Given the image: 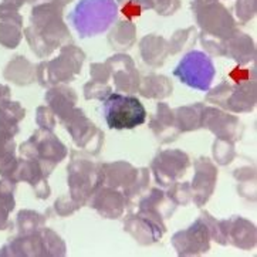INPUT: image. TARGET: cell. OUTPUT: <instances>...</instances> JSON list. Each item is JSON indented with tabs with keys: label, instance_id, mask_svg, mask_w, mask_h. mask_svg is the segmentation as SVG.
Segmentation results:
<instances>
[{
	"label": "cell",
	"instance_id": "cell-37",
	"mask_svg": "<svg viewBox=\"0 0 257 257\" xmlns=\"http://www.w3.org/2000/svg\"><path fill=\"white\" fill-rule=\"evenodd\" d=\"M166 195L176 206H188L192 203V189L189 182H174L166 188Z\"/></svg>",
	"mask_w": 257,
	"mask_h": 257
},
{
	"label": "cell",
	"instance_id": "cell-10",
	"mask_svg": "<svg viewBox=\"0 0 257 257\" xmlns=\"http://www.w3.org/2000/svg\"><path fill=\"white\" fill-rule=\"evenodd\" d=\"M192 12L202 33H206L224 42L239 32L234 17L229 12V9L220 2L192 6Z\"/></svg>",
	"mask_w": 257,
	"mask_h": 257
},
{
	"label": "cell",
	"instance_id": "cell-13",
	"mask_svg": "<svg viewBox=\"0 0 257 257\" xmlns=\"http://www.w3.org/2000/svg\"><path fill=\"white\" fill-rule=\"evenodd\" d=\"M124 230L140 246H152L162 239L166 232L164 219L158 216L137 212L130 213L124 219Z\"/></svg>",
	"mask_w": 257,
	"mask_h": 257
},
{
	"label": "cell",
	"instance_id": "cell-22",
	"mask_svg": "<svg viewBox=\"0 0 257 257\" xmlns=\"http://www.w3.org/2000/svg\"><path fill=\"white\" fill-rule=\"evenodd\" d=\"M150 130L159 144H172L181 137L175 124L174 109L166 102L157 104V111L150 119Z\"/></svg>",
	"mask_w": 257,
	"mask_h": 257
},
{
	"label": "cell",
	"instance_id": "cell-24",
	"mask_svg": "<svg viewBox=\"0 0 257 257\" xmlns=\"http://www.w3.org/2000/svg\"><path fill=\"white\" fill-rule=\"evenodd\" d=\"M176 205L161 188H152L147 191L138 200V212L150 213L161 219H171L176 210Z\"/></svg>",
	"mask_w": 257,
	"mask_h": 257
},
{
	"label": "cell",
	"instance_id": "cell-46",
	"mask_svg": "<svg viewBox=\"0 0 257 257\" xmlns=\"http://www.w3.org/2000/svg\"><path fill=\"white\" fill-rule=\"evenodd\" d=\"M90 75L92 81L107 84L111 80V70L107 63H92L90 64Z\"/></svg>",
	"mask_w": 257,
	"mask_h": 257
},
{
	"label": "cell",
	"instance_id": "cell-15",
	"mask_svg": "<svg viewBox=\"0 0 257 257\" xmlns=\"http://www.w3.org/2000/svg\"><path fill=\"white\" fill-rule=\"evenodd\" d=\"M202 128L210 131L219 140L234 142V144L240 141L244 131V126L239 119V116L217 107H205Z\"/></svg>",
	"mask_w": 257,
	"mask_h": 257
},
{
	"label": "cell",
	"instance_id": "cell-41",
	"mask_svg": "<svg viewBox=\"0 0 257 257\" xmlns=\"http://www.w3.org/2000/svg\"><path fill=\"white\" fill-rule=\"evenodd\" d=\"M116 3L119 5V10L126 20L140 17L145 10H148L145 0H116Z\"/></svg>",
	"mask_w": 257,
	"mask_h": 257
},
{
	"label": "cell",
	"instance_id": "cell-49",
	"mask_svg": "<svg viewBox=\"0 0 257 257\" xmlns=\"http://www.w3.org/2000/svg\"><path fill=\"white\" fill-rule=\"evenodd\" d=\"M17 150V145L15 140H8L0 137V158H3L8 154H15Z\"/></svg>",
	"mask_w": 257,
	"mask_h": 257
},
{
	"label": "cell",
	"instance_id": "cell-4",
	"mask_svg": "<svg viewBox=\"0 0 257 257\" xmlns=\"http://www.w3.org/2000/svg\"><path fill=\"white\" fill-rule=\"evenodd\" d=\"M67 185L70 196L81 207L85 206L94 191L102 185L98 162L91 161L85 152L71 151L67 165Z\"/></svg>",
	"mask_w": 257,
	"mask_h": 257
},
{
	"label": "cell",
	"instance_id": "cell-47",
	"mask_svg": "<svg viewBox=\"0 0 257 257\" xmlns=\"http://www.w3.org/2000/svg\"><path fill=\"white\" fill-rule=\"evenodd\" d=\"M229 78L233 80L234 84H241L256 80V70L254 68H244L243 66H236L232 71L229 73Z\"/></svg>",
	"mask_w": 257,
	"mask_h": 257
},
{
	"label": "cell",
	"instance_id": "cell-21",
	"mask_svg": "<svg viewBox=\"0 0 257 257\" xmlns=\"http://www.w3.org/2000/svg\"><path fill=\"white\" fill-rule=\"evenodd\" d=\"M224 237L227 244H232L240 250H251L256 247V224L241 216H232L223 219Z\"/></svg>",
	"mask_w": 257,
	"mask_h": 257
},
{
	"label": "cell",
	"instance_id": "cell-30",
	"mask_svg": "<svg viewBox=\"0 0 257 257\" xmlns=\"http://www.w3.org/2000/svg\"><path fill=\"white\" fill-rule=\"evenodd\" d=\"M138 92L141 97L148 100H165L172 95L174 84L166 75L151 73L141 77Z\"/></svg>",
	"mask_w": 257,
	"mask_h": 257
},
{
	"label": "cell",
	"instance_id": "cell-50",
	"mask_svg": "<svg viewBox=\"0 0 257 257\" xmlns=\"http://www.w3.org/2000/svg\"><path fill=\"white\" fill-rule=\"evenodd\" d=\"M27 3V0H2L0 2V10H10V12H19L20 9Z\"/></svg>",
	"mask_w": 257,
	"mask_h": 257
},
{
	"label": "cell",
	"instance_id": "cell-29",
	"mask_svg": "<svg viewBox=\"0 0 257 257\" xmlns=\"http://www.w3.org/2000/svg\"><path fill=\"white\" fill-rule=\"evenodd\" d=\"M3 77L10 83L19 87H26L33 84L36 80V66L25 56H16L8 63L3 70Z\"/></svg>",
	"mask_w": 257,
	"mask_h": 257
},
{
	"label": "cell",
	"instance_id": "cell-11",
	"mask_svg": "<svg viewBox=\"0 0 257 257\" xmlns=\"http://www.w3.org/2000/svg\"><path fill=\"white\" fill-rule=\"evenodd\" d=\"M174 75L191 88L207 91L215 78L216 68L212 58L206 53L192 50L179 61L174 70Z\"/></svg>",
	"mask_w": 257,
	"mask_h": 257
},
{
	"label": "cell",
	"instance_id": "cell-3",
	"mask_svg": "<svg viewBox=\"0 0 257 257\" xmlns=\"http://www.w3.org/2000/svg\"><path fill=\"white\" fill-rule=\"evenodd\" d=\"M85 53L80 47L68 43L60 49L58 57L46 60L36 66V80L44 88L57 84H68L81 74Z\"/></svg>",
	"mask_w": 257,
	"mask_h": 257
},
{
	"label": "cell",
	"instance_id": "cell-28",
	"mask_svg": "<svg viewBox=\"0 0 257 257\" xmlns=\"http://www.w3.org/2000/svg\"><path fill=\"white\" fill-rule=\"evenodd\" d=\"M26 116V109L19 101L9 100L0 105V137L15 140L20 133L19 122Z\"/></svg>",
	"mask_w": 257,
	"mask_h": 257
},
{
	"label": "cell",
	"instance_id": "cell-19",
	"mask_svg": "<svg viewBox=\"0 0 257 257\" xmlns=\"http://www.w3.org/2000/svg\"><path fill=\"white\" fill-rule=\"evenodd\" d=\"M50 175L44 171L40 162L34 159L27 158H19V165H17L16 174H15V182H26L33 188L34 195L37 199L46 200L50 198L51 189L50 185L47 182Z\"/></svg>",
	"mask_w": 257,
	"mask_h": 257
},
{
	"label": "cell",
	"instance_id": "cell-20",
	"mask_svg": "<svg viewBox=\"0 0 257 257\" xmlns=\"http://www.w3.org/2000/svg\"><path fill=\"white\" fill-rule=\"evenodd\" d=\"M102 185L111 186L124 193V196L133 188L135 179L138 178L140 168L125 161L115 162H98Z\"/></svg>",
	"mask_w": 257,
	"mask_h": 257
},
{
	"label": "cell",
	"instance_id": "cell-53",
	"mask_svg": "<svg viewBox=\"0 0 257 257\" xmlns=\"http://www.w3.org/2000/svg\"><path fill=\"white\" fill-rule=\"evenodd\" d=\"M51 2L57 3L58 6H61V8H66L67 5H70V3H71V2H74V0H51Z\"/></svg>",
	"mask_w": 257,
	"mask_h": 257
},
{
	"label": "cell",
	"instance_id": "cell-35",
	"mask_svg": "<svg viewBox=\"0 0 257 257\" xmlns=\"http://www.w3.org/2000/svg\"><path fill=\"white\" fill-rule=\"evenodd\" d=\"M198 29L195 26L186 27V29H181L176 30L171 40L168 42L169 46V56H176L179 53H182L186 49H191L195 46V43L198 40Z\"/></svg>",
	"mask_w": 257,
	"mask_h": 257
},
{
	"label": "cell",
	"instance_id": "cell-45",
	"mask_svg": "<svg viewBox=\"0 0 257 257\" xmlns=\"http://www.w3.org/2000/svg\"><path fill=\"white\" fill-rule=\"evenodd\" d=\"M36 124L39 125V128L46 130V131H54L57 121L56 115L53 114L50 108L47 105H40L36 109Z\"/></svg>",
	"mask_w": 257,
	"mask_h": 257
},
{
	"label": "cell",
	"instance_id": "cell-25",
	"mask_svg": "<svg viewBox=\"0 0 257 257\" xmlns=\"http://www.w3.org/2000/svg\"><path fill=\"white\" fill-rule=\"evenodd\" d=\"M224 57L232 58L237 66H246L256 60V43L249 34L237 32L224 40Z\"/></svg>",
	"mask_w": 257,
	"mask_h": 257
},
{
	"label": "cell",
	"instance_id": "cell-51",
	"mask_svg": "<svg viewBox=\"0 0 257 257\" xmlns=\"http://www.w3.org/2000/svg\"><path fill=\"white\" fill-rule=\"evenodd\" d=\"M9 100H12L10 87H9V85H5V84H0V105Z\"/></svg>",
	"mask_w": 257,
	"mask_h": 257
},
{
	"label": "cell",
	"instance_id": "cell-39",
	"mask_svg": "<svg viewBox=\"0 0 257 257\" xmlns=\"http://www.w3.org/2000/svg\"><path fill=\"white\" fill-rule=\"evenodd\" d=\"M84 98L85 100L104 101L112 92V87L109 84L98 83V81H88L83 87Z\"/></svg>",
	"mask_w": 257,
	"mask_h": 257
},
{
	"label": "cell",
	"instance_id": "cell-33",
	"mask_svg": "<svg viewBox=\"0 0 257 257\" xmlns=\"http://www.w3.org/2000/svg\"><path fill=\"white\" fill-rule=\"evenodd\" d=\"M233 176L239 182L237 192L241 198L254 202L256 200V168L254 166L237 168L234 169Z\"/></svg>",
	"mask_w": 257,
	"mask_h": 257
},
{
	"label": "cell",
	"instance_id": "cell-43",
	"mask_svg": "<svg viewBox=\"0 0 257 257\" xmlns=\"http://www.w3.org/2000/svg\"><path fill=\"white\" fill-rule=\"evenodd\" d=\"M198 39H199L203 50L206 51L207 54H210L213 57H224L226 50H224L223 40L215 39V37H212V36H209L206 33H202V32L198 34Z\"/></svg>",
	"mask_w": 257,
	"mask_h": 257
},
{
	"label": "cell",
	"instance_id": "cell-9",
	"mask_svg": "<svg viewBox=\"0 0 257 257\" xmlns=\"http://www.w3.org/2000/svg\"><path fill=\"white\" fill-rule=\"evenodd\" d=\"M67 133L70 134L71 140L77 148L91 155L98 157L104 150L105 135L97 125L85 115L81 108L75 107L66 118L60 121Z\"/></svg>",
	"mask_w": 257,
	"mask_h": 257
},
{
	"label": "cell",
	"instance_id": "cell-5",
	"mask_svg": "<svg viewBox=\"0 0 257 257\" xmlns=\"http://www.w3.org/2000/svg\"><path fill=\"white\" fill-rule=\"evenodd\" d=\"M148 112L133 94L111 92L104 100V118L109 130H134L145 124Z\"/></svg>",
	"mask_w": 257,
	"mask_h": 257
},
{
	"label": "cell",
	"instance_id": "cell-23",
	"mask_svg": "<svg viewBox=\"0 0 257 257\" xmlns=\"http://www.w3.org/2000/svg\"><path fill=\"white\" fill-rule=\"evenodd\" d=\"M46 105L57 116L58 121L66 118L77 105L78 95L74 88L68 87L67 84H57L50 87L44 94Z\"/></svg>",
	"mask_w": 257,
	"mask_h": 257
},
{
	"label": "cell",
	"instance_id": "cell-52",
	"mask_svg": "<svg viewBox=\"0 0 257 257\" xmlns=\"http://www.w3.org/2000/svg\"><path fill=\"white\" fill-rule=\"evenodd\" d=\"M216 2H220V0H193V2H192V6L207 5V3H216Z\"/></svg>",
	"mask_w": 257,
	"mask_h": 257
},
{
	"label": "cell",
	"instance_id": "cell-17",
	"mask_svg": "<svg viewBox=\"0 0 257 257\" xmlns=\"http://www.w3.org/2000/svg\"><path fill=\"white\" fill-rule=\"evenodd\" d=\"M108 66L111 70V78L114 80L115 91L121 94H135L138 92L141 74L137 70L135 61L125 53H118L112 57L107 58Z\"/></svg>",
	"mask_w": 257,
	"mask_h": 257
},
{
	"label": "cell",
	"instance_id": "cell-8",
	"mask_svg": "<svg viewBox=\"0 0 257 257\" xmlns=\"http://www.w3.org/2000/svg\"><path fill=\"white\" fill-rule=\"evenodd\" d=\"M205 100L232 114L251 112L257 101L256 80L241 84L222 81L215 88L207 90Z\"/></svg>",
	"mask_w": 257,
	"mask_h": 257
},
{
	"label": "cell",
	"instance_id": "cell-32",
	"mask_svg": "<svg viewBox=\"0 0 257 257\" xmlns=\"http://www.w3.org/2000/svg\"><path fill=\"white\" fill-rule=\"evenodd\" d=\"M107 40L109 47L118 53L131 50L137 43V26L131 20H121L109 30Z\"/></svg>",
	"mask_w": 257,
	"mask_h": 257
},
{
	"label": "cell",
	"instance_id": "cell-18",
	"mask_svg": "<svg viewBox=\"0 0 257 257\" xmlns=\"http://www.w3.org/2000/svg\"><path fill=\"white\" fill-rule=\"evenodd\" d=\"M87 206L94 209L102 219H119L126 209V199L124 193L111 186L101 185L90 196Z\"/></svg>",
	"mask_w": 257,
	"mask_h": 257
},
{
	"label": "cell",
	"instance_id": "cell-14",
	"mask_svg": "<svg viewBox=\"0 0 257 257\" xmlns=\"http://www.w3.org/2000/svg\"><path fill=\"white\" fill-rule=\"evenodd\" d=\"M171 243L178 256H200L210 250V233L199 216L189 227L175 233Z\"/></svg>",
	"mask_w": 257,
	"mask_h": 257
},
{
	"label": "cell",
	"instance_id": "cell-7",
	"mask_svg": "<svg viewBox=\"0 0 257 257\" xmlns=\"http://www.w3.org/2000/svg\"><path fill=\"white\" fill-rule=\"evenodd\" d=\"M116 12L114 0H81L70 20L81 37H90L105 32L115 20Z\"/></svg>",
	"mask_w": 257,
	"mask_h": 257
},
{
	"label": "cell",
	"instance_id": "cell-36",
	"mask_svg": "<svg viewBox=\"0 0 257 257\" xmlns=\"http://www.w3.org/2000/svg\"><path fill=\"white\" fill-rule=\"evenodd\" d=\"M212 154H213V159L216 164L220 166L230 165L237 157L234 142L224 141V140H219V138H216L213 142Z\"/></svg>",
	"mask_w": 257,
	"mask_h": 257
},
{
	"label": "cell",
	"instance_id": "cell-6",
	"mask_svg": "<svg viewBox=\"0 0 257 257\" xmlns=\"http://www.w3.org/2000/svg\"><path fill=\"white\" fill-rule=\"evenodd\" d=\"M19 154L20 157L40 162L44 171L51 175L56 166L61 164L63 159H66L68 150L53 131L39 128L27 141L20 144Z\"/></svg>",
	"mask_w": 257,
	"mask_h": 257
},
{
	"label": "cell",
	"instance_id": "cell-1",
	"mask_svg": "<svg viewBox=\"0 0 257 257\" xmlns=\"http://www.w3.org/2000/svg\"><path fill=\"white\" fill-rule=\"evenodd\" d=\"M64 8L46 0L34 5L30 25L23 30L26 40L37 57L46 58L57 49L71 43V33L64 23Z\"/></svg>",
	"mask_w": 257,
	"mask_h": 257
},
{
	"label": "cell",
	"instance_id": "cell-2",
	"mask_svg": "<svg viewBox=\"0 0 257 257\" xmlns=\"http://www.w3.org/2000/svg\"><path fill=\"white\" fill-rule=\"evenodd\" d=\"M66 253V241L46 226L30 234H17L0 249V256L6 257H63Z\"/></svg>",
	"mask_w": 257,
	"mask_h": 257
},
{
	"label": "cell",
	"instance_id": "cell-44",
	"mask_svg": "<svg viewBox=\"0 0 257 257\" xmlns=\"http://www.w3.org/2000/svg\"><path fill=\"white\" fill-rule=\"evenodd\" d=\"M53 207H54L56 215L60 216V217H68V216H71L73 213H75L77 210L81 209V206L70 196V193L61 195L60 198H57Z\"/></svg>",
	"mask_w": 257,
	"mask_h": 257
},
{
	"label": "cell",
	"instance_id": "cell-40",
	"mask_svg": "<svg viewBox=\"0 0 257 257\" xmlns=\"http://www.w3.org/2000/svg\"><path fill=\"white\" fill-rule=\"evenodd\" d=\"M148 10H154L158 16H172L181 9V0H145Z\"/></svg>",
	"mask_w": 257,
	"mask_h": 257
},
{
	"label": "cell",
	"instance_id": "cell-26",
	"mask_svg": "<svg viewBox=\"0 0 257 257\" xmlns=\"http://www.w3.org/2000/svg\"><path fill=\"white\" fill-rule=\"evenodd\" d=\"M140 54L142 61L152 68H159L169 57L168 40L158 34H147L140 42Z\"/></svg>",
	"mask_w": 257,
	"mask_h": 257
},
{
	"label": "cell",
	"instance_id": "cell-16",
	"mask_svg": "<svg viewBox=\"0 0 257 257\" xmlns=\"http://www.w3.org/2000/svg\"><path fill=\"white\" fill-rule=\"evenodd\" d=\"M193 178L191 182L192 202L198 207L206 205L212 198L217 182V166L212 159L200 157L193 161Z\"/></svg>",
	"mask_w": 257,
	"mask_h": 257
},
{
	"label": "cell",
	"instance_id": "cell-38",
	"mask_svg": "<svg viewBox=\"0 0 257 257\" xmlns=\"http://www.w3.org/2000/svg\"><path fill=\"white\" fill-rule=\"evenodd\" d=\"M200 217L203 219V222L206 223L209 233H210V240L216 241L220 246H227V241L224 237V227H223V219L217 220L216 217L210 215L207 210L200 212Z\"/></svg>",
	"mask_w": 257,
	"mask_h": 257
},
{
	"label": "cell",
	"instance_id": "cell-54",
	"mask_svg": "<svg viewBox=\"0 0 257 257\" xmlns=\"http://www.w3.org/2000/svg\"><path fill=\"white\" fill-rule=\"evenodd\" d=\"M39 2H40V0H27V3H30V5H37ZM44 2H46V0H44Z\"/></svg>",
	"mask_w": 257,
	"mask_h": 257
},
{
	"label": "cell",
	"instance_id": "cell-42",
	"mask_svg": "<svg viewBox=\"0 0 257 257\" xmlns=\"http://www.w3.org/2000/svg\"><path fill=\"white\" fill-rule=\"evenodd\" d=\"M234 10L239 25H246L256 16L257 0H236Z\"/></svg>",
	"mask_w": 257,
	"mask_h": 257
},
{
	"label": "cell",
	"instance_id": "cell-34",
	"mask_svg": "<svg viewBox=\"0 0 257 257\" xmlns=\"http://www.w3.org/2000/svg\"><path fill=\"white\" fill-rule=\"evenodd\" d=\"M47 223V217L36 210L23 209L17 213L16 229L19 234H30L43 229Z\"/></svg>",
	"mask_w": 257,
	"mask_h": 257
},
{
	"label": "cell",
	"instance_id": "cell-48",
	"mask_svg": "<svg viewBox=\"0 0 257 257\" xmlns=\"http://www.w3.org/2000/svg\"><path fill=\"white\" fill-rule=\"evenodd\" d=\"M12 212H13V209L0 200V230H6L9 226H12V222L9 220V215Z\"/></svg>",
	"mask_w": 257,
	"mask_h": 257
},
{
	"label": "cell",
	"instance_id": "cell-31",
	"mask_svg": "<svg viewBox=\"0 0 257 257\" xmlns=\"http://www.w3.org/2000/svg\"><path fill=\"white\" fill-rule=\"evenodd\" d=\"M203 102H193L189 105H182L174 109L175 124L181 134L198 131L202 128V118L205 111Z\"/></svg>",
	"mask_w": 257,
	"mask_h": 257
},
{
	"label": "cell",
	"instance_id": "cell-12",
	"mask_svg": "<svg viewBox=\"0 0 257 257\" xmlns=\"http://www.w3.org/2000/svg\"><path fill=\"white\" fill-rule=\"evenodd\" d=\"M191 158L182 150L158 151L151 162L150 171L161 188H168L186 175Z\"/></svg>",
	"mask_w": 257,
	"mask_h": 257
},
{
	"label": "cell",
	"instance_id": "cell-27",
	"mask_svg": "<svg viewBox=\"0 0 257 257\" xmlns=\"http://www.w3.org/2000/svg\"><path fill=\"white\" fill-rule=\"evenodd\" d=\"M23 39V16L19 12L0 10V46L13 50Z\"/></svg>",
	"mask_w": 257,
	"mask_h": 257
}]
</instances>
